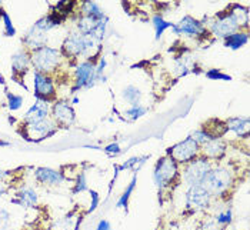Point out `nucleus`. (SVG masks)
<instances>
[{"instance_id": "1", "label": "nucleus", "mask_w": 250, "mask_h": 230, "mask_svg": "<svg viewBox=\"0 0 250 230\" xmlns=\"http://www.w3.org/2000/svg\"><path fill=\"white\" fill-rule=\"evenodd\" d=\"M231 176L226 169L209 170L202 180V188L209 193H222L230 186Z\"/></svg>"}, {"instance_id": "2", "label": "nucleus", "mask_w": 250, "mask_h": 230, "mask_svg": "<svg viewBox=\"0 0 250 230\" xmlns=\"http://www.w3.org/2000/svg\"><path fill=\"white\" fill-rule=\"evenodd\" d=\"M58 50L49 47H40L33 55V64L36 66L39 72H52L58 64Z\"/></svg>"}, {"instance_id": "3", "label": "nucleus", "mask_w": 250, "mask_h": 230, "mask_svg": "<svg viewBox=\"0 0 250 230\" xmlns=\"http://www.w3.org/2000/svg\"><path fill=\"white\" fill-rule=\"evenodd\" d=\"M177 176V166L172 157H165L157 163L154 179L159 186H166Z\"/></svg>"}, {"instance_id": "4", "label": "nucleus", "mask_w": 250, "mask_h": 230, "mask_svg": "<svg viewBox=\"0 0 250 230\" xmlns=\"http://www.w3.org/2000/svg\"><path fill=\"white\" fill-rule=\"evenodd\" d=\"M209 170H210V163L208 160H205V159H199V160L193 162L192 165L188 167L186 174H185V179H186V182L190 186L200 185L203 177L208 174Z\"/></svg>"}, {"instance_id": "5", "label": "nucleus", "mask_w": 250, "mask_h": 230, "mask_svg": "<svg viewBox=\"0 0 250 230\" xmlns=\"http://www.w3.org/2000/svg\"><path fill=\"white\" fill-rule=\"evenodd\" d=\"M197 153V143L193 139H186L185 142L176 145L173 149H170V157L174 162H189Z\"/></svg>"}, {"instance_id": "6", "label": "nucleus", "mask_w": 250, "mask_h": 230, "mask_svg": "<svg viewBox=\"0 0 250 230\" xmlns=\"http://www.w3.org/2000/svg\"><path fill=\"white\" fill-rule=\"evenodd\" d=\"M95 46L93 38H86L82 35H73L64 42V50L70 55H82Z\"/></svg>"}, {"instance_id": "7", "label": "nucleus", "mask_w": 250, "mask_h": 230, "mask_svg": "<svg viewBox=\"0 0 250 230\" xmlns=\"http://www.w3.org/2000/svg\"><path fill=\"white\" fill-rule=\"evenodd\" d=\"M210 200V193L206 189H203L200 185L192 186L188 193V205L192 209H203L209 205Z\"/></svg>"}, {"instance_id": "8", "label": "nucleus", "mask_w": 250, "mask_h": 230, "mask_svg": "<svg viewBox=\"0 0 250 230\" xmlns=\"http://www.w3.org/2000/svg\"><path fill=\"white\" fill-rule=\"evenodd\" d=\"M237 27V23L234 21V19L231 16H225L220 20H217L214 24H213V32L217 35V36H230L231 33L236 30Z\"/></svg>"}, {"instance_id": "9", "label": "nucleus", "mask_w": 250, "mask_h": 230, "mask_svg": "<svg viewBox=\"0 0 250 230\" xmlns=\"http://www.w3.org/2000/svg\"><path fill=\"white\" fill-rule=\"evenodd\" d=\"M46 115H47V102L39 99L36 105L26 113V122H29V125L38 123V122L44 120Z\"/></svg>"}, {"instance_id": "10", "label": "nucleus", "mask_w": 250, "mask_h": 230, "mask_svg": "<svg viewBox=\"0 0 250 230\" xmlns=\"http://www.w3.org/2000/svg\"><path fill=\"white\" fill-rule=\"evenodd\" d=\"M27 132H29V137L32 140H35V139L39 140V139H42V137H44V136H47V134L53 132V125L50 122L42 120V122H38V123L29 125Z\"/></svg>"}, {"instance_id": "11", "label": "nucleus", "mask_w": 250, "mask_h": 230, "mask_svg": "<svg viewBox=\"0 0 250 230\" xmlns=\"http://www.w3.org/2000/svg\"><path fill=\"white\" fill-rule=\"evenodd\" d=\"M35 86H36V92L39 96L52 97L55 95V87H53L52 80L40 73H36L35 76Z\"/></svg>"}, {"instance_id": "12", "label": "nucleus", "mask_w": 250, "mask_h": 230, "mask_svg": "<svg viewBox=\"0 0 250 230\" xmlns=\"http://www.w3.org/2000/svg\"><path fill=\"white\" fill-rule=\"evenodd\" d=\"M176 32L180 33H188V35H197L202 32V26L197 20L192 19V18H185L179 23V26L176 27Z\"/></svg>"}, {"instance_id": "13", "label": "nucleus", "mask_w": 250, "mask_h": 230, "mask_svg": "<svg viewBox=\"0 0 250 230\" xmlns=\"http://www.w3.org/2000/svg\"><path fill=\"white\" fill-rule=\"evenodd\" d=\"M55 117H56V120L60 122V123L69 125V123L73 122L75 115H73V110L66 103H58L55 106Z\"/></svg>"}, {"instance_id": "14", "label": "nucleus", "mask_w": 250, "mask_h": 230, "mask_svg": "<svg viewBox=\"0 0 250 230\" xmlns=\"http://www.w3.org/2000/svg\"><path fill=\"white\" fill-rule=\"evenodd\" d=\"M36 177H38L40 182L49 183V185H58V183H60V182L63 180V177H62L60 173L55 172V170H52V169H44V167L38 169Z\"/></svg>"}, {"instance_id": "15", "label": "nucleus", "mask_w": 250, "mask_h": 230, "mask_svg": "<svg viewBox=\"0 0 250 230\" xmlns=\"http://www.w3.org/2000/svg\"><path fill=\"white\" fill-rule=\"evenodd\" d=\"M225 149H226V146H225V143L222 140L212 139L205 145V154L216 159V157H220L222 154L225 153Z\"/></svg>"}, {"instance_id": "16", "label": "nucleus", "mask_w": 250, "mask_h": 230, "mask_svg": "<svg viewBox=\"0 0 250 230\" xmlns=\"http://www.w3.org/2000/svg\"><path fill=\"white\" fill-rule=\"evenodd\" d=\"M95 75V67L90 63H83L77 67V83L79 86L86 84L87 82H90Z\"/></svg>"}, {"instance_id": "17", "label": "nucleus", "mask_w": 250, "mask_h": 230, "mask_svg": "<svg viewBox=\"0 0 250 230\" xmlns=\"http://www.w3.org/2000/svg\"><path fill=\"white\" fill-rule=\"evenodd\" d=\"M228 129L234 130L237 134H246L249 130V120L248 119H230L228 122Z\"/></svg>"}, {"instance_id": "18", "label": "nucleus", "mask_w": 250, "mask_h": 230, "mask_svg": "<svg viewBox=\"0 0 250 230\" xmlns=\"http://www.w3.org/2000/svg\"><path fill=\"white\" fill-rule=\"evenodd\" d=\"M246 42H248V36L246 35H230V36H228V39H226V44L230 49H239Z\"/></svg>"}, {"instance_id": "19", "label": "nucleus", "mask_w": 250, "mask_h": 230, "mask_svg": "<svg viewBox=\"0 0 250 230\" xmlns=\"http://www.w3.org/2000/svg\"><path fill=\"white\" fill-rule=\"evenodd\" d=\"M27 62H29L27 56H26L23 52H19L18 55H15V56H13V60H12V63H13V69H15L16 72H21V70H24V69H26V66H27Z\"/></svg>"}, {"instance_id": "20", "label": "nucleus", "mask_w": 250, "mask_h": 230, "mask_svg": "<svg viewBox=\"0 0 250 230\" xmlns=\"http://www.w3.org/2000/svg\"><path fill=\"white\" fill-rule=\"evenodd\" d=\"M20 200H21V205L24 206H33L38 200L36 197V193L33 192L32 189H24L23 192L20 193Z\"/></svg>"}, {"instance_id": "21", "label": "nucleus", "mask_w": 250, "mask_h": 230, "mask_svg": "<svg viewBox=\"0 0 250 230\" xmlns=\"http://www.w3.org/2000/svg\"><path fill=\"white\" fill-rule=\"evenodd\" d=\"M230 16L234 19V21L237 23V26H239V24H243V23L248 21V10L237 6V7H234V10L231 12Z\"/></svg>"}, {"instance_id": "22", "label": "nucleus", "mask_w": 250, "mask_h": 230, "mask_svg": "<svg viewBox=\"0 0 250 230\" xmlns=\"http://www.w3.org/2000/svg\"><path fill=\"white\" fill-rule=\"evenodd\" d=\"M123 96L125 99L127 100V102H130V103H137V100L140 99V90L139 89H136L135 86H129V87H126V90L123 92Z\"/></svg>"}, {"instance_id": "23", "label": "nucleus", "mask_w": 250, "mask_h": 230, "mask_svg": "<svg viewBox=\"0 0 250 230\" xmlns=\"http://www.w3.org/2000/svg\"><path fill=\"white\" fill-rule=\"evenodd\" d=\"M153 23H154V27H156V35H157V38H160V35L163 33V30H165V29H167V27H170V26H172L170 23L165 21V20L162 19V18H159V16H156V18H154Z\"/></svg>"}, {"instance_id": "24", "label": "nucleus", "mask_w": 250, "mask_h": 230, "mask_svg": "<svg viewBox=\"0 0 250 230\" xmlns=\"http://www.w3.org/2000/svg\"><path fill=\"white\" fill-rule=\"evenodd\" d=\"M146 113V109L145 107H142V106H139V105H135L130 110H127L126 112V115L130 116V117H133V119H136V117H140V116H143Z\"/></svg>"}, {"instance_id": "25", "label": "nucleus", "mask_w": 250, "mask_h": 230, "mask_svg": "<svg viewBox=\"0 0 250 230\" xmlns=\"http://www.w3.org/2000/svg\"><path fill=\"white\" fill-rule=\"evenodd\" d=\"M193 140L197 143H208L209 140H212V137L209 136L208 133H205V132H194L193 133Z\"/></svg>"}, {"instance_id": "26", "label": "nucleus", "mask_w": 250, "mask_h": 230, "mask_svg": "<svg viewBox=\"0 0 250 230\" xmlns=\"http://www.w3.org/2000/svg\"><path fill=\"white\" fill-rule=\"evenodd\" d=\"M7 222H9V214H7V211L0 210V230H3L6 228Z\"/></svg>"}, {"instance_id": "27", "label": "nucleus", "mask_w": 250, "mask_h": 230, "mask_svg": "<svg viewBox=\"0 0 250 230\" xmlns=\"http://www.w3.org/2000/svg\"><path fill=\"white\" fill-rule=\"evenodd\" d=\"M133 186H135V179H133V182L130 183V186H129V189L126 190V193L122 196V199H120V202H119V206H123V205L126 203V200H127L129 194H130V193H132V190H133Z\"/></svg>"}, {"instance_id": "28", "label": "nucleus", "mask_w": 250, "mask_h": 230, "mask_svg": "<svg viewBox=\"0 0 250 230\" xmlns=\"http://www.w3.org/2000/svg\"><path fill=\"white\" fill-rule=\"evenodd\" d=\"M9 99H10V109H19L21 105V97L9 96Z\"/></svg>"}, {"instance_id": "29", "label": "nucleus", "mask_w": 250, "mask_h": 230, "mask_svg": "<svg viewBox=\"0 0 250 230\" xmlns=\"http://www.w3.org/2000/svg\"><path fill=\"white\" fill-rule=\"evenodd\" d=\"M219 223H226V222H230V213L228 211L226 214H220L219 219H217Z\"/></svg>"}, {"instance_id": "30", "label": "nucleus", "mask_w": 250, "mask_h": 230, "mask_svg": "<svg viewBox=\"0 0 250 230\" xmlns=\"http://www.w3.org/2000/svg\"><path fill=\"white\" fill-rule=\"evenodd\" d=\"M3 18H4V21H6V27H7V32L13 35V33H15V30H13V26H12V23H10V20H9V16H7V15H4Z\"/></svg>"}, {"instance_id": "31", "label": "nucleus", "mask_w": 250, "mask_h": 230, "mask_svg": "<svg viewBox=\"0 0 250 230\" xmlns=\"http://www.w3.org/2000/svg\"><path fill=\"white\" fill-rule=\"evenodd\" d=\"M208 76H209V77H219V79H229V76H225V75L219 73L217 70H212V72H209V73H208Z\"/></svg>"}, {"instance_id": "32", "label": "nucleus", "mask_w": 250, "mask_h": 230, "mask_svg": "<svg viewBox=\"0 0 250 230\" xmlns=\"http://www.w3.org/2000/svg\"><path fill=\"white\" fill-rule=\"evenodd\" d=\"M200 230H217V226H216V223H213V222H209V223H206L203 228Z\"/></svg>"}, {"instance_id": "33", "label": "nucleus", "mask_w": 250, "mask_h": 230, "mask_svg": "<svg viewBox=\"0 0 250 230\" xmlns=\"http://www.w3.org/2000/svg\"><path fill=\"white\" fill-rule=\"evenodd\" d=\"M109 229V223L107 222H102L100 225H99V229L97 230H107Z\"/></svg>"}]
</instances>
